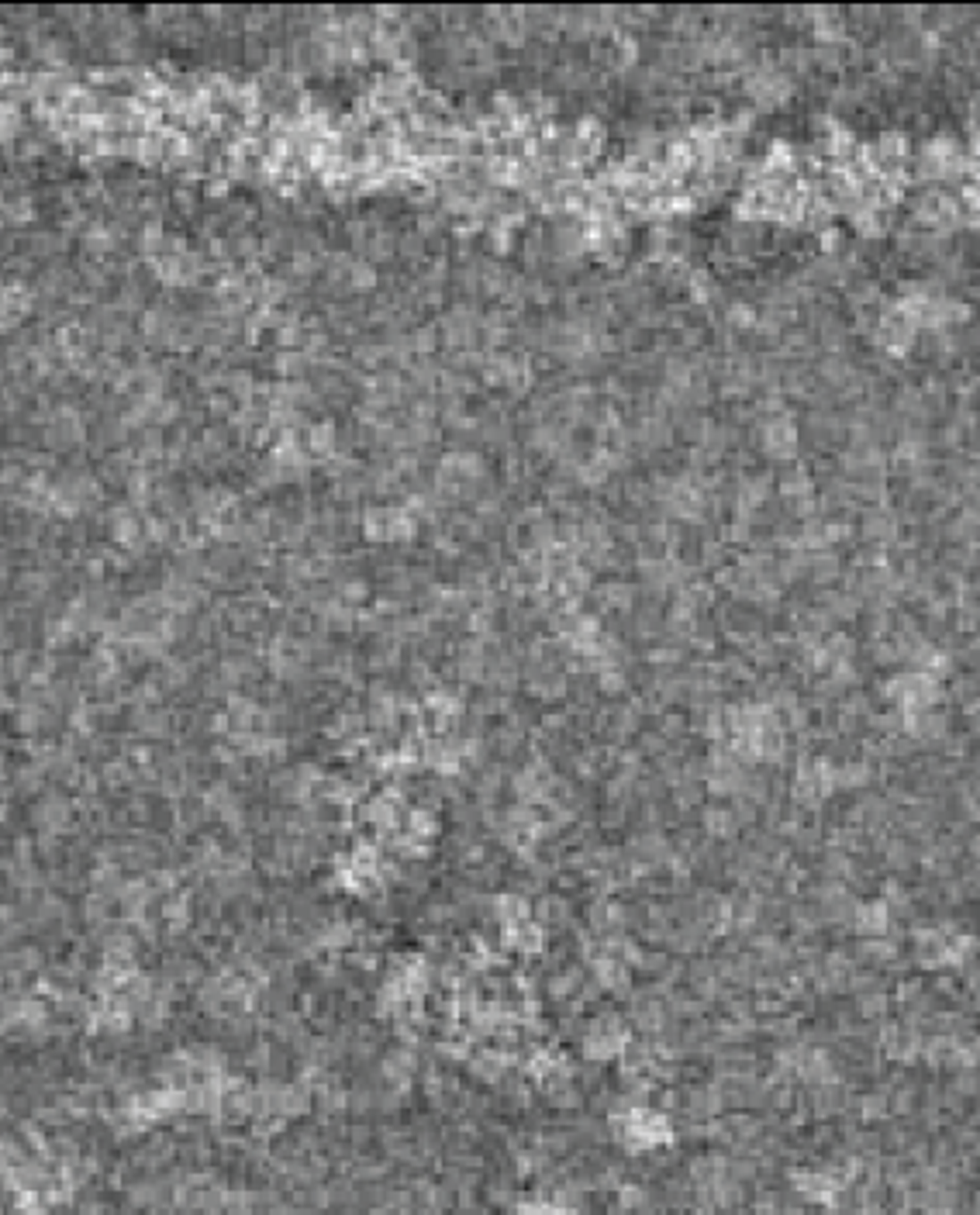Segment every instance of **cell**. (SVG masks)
I'll use <instances>...</instances> for the list:
<instances>
[{"label":"cell","mask_w":980,"mask_h":1215,"mask_svg":"<svg viewBox=\"0 0 980 1215\" xmlns=\"http://www.w3.org/2000/svg\"><path fill=\"white\" fill-rule=\"evenodd\" d=\"M580 1046H584L587 1060H611L615 1054H625V1025L619 1019H611V1015L594 1019V1023L584 1025Z\"/></svg>","instance_id":"obj_1"},{"label":"cell","mask_w":980,"mask_h":1215,"mask_svg":"<svg viewBox=\"0 0 980 1215\" xmlns=\"http://www.w3.org/2000/svg\"><path fill=\"white\" fill-rule=\"evenodd\" d=\"M418 1074V1054L411 1046H390L380 1060V1077L384 1084H394V1087H407L411 1077Z\"/></svg>","instance_id":"obj_2"},{"label":"cell","mask_w":980,"mask_h":1215,"mask_svg":"<svg viewBox=\"0 0 980 1215\" xmlns=\"http://www.w3.org/2000/svg\"><path fill=\"white\" fill-rule=\"evenodd\" d=\"M794 442H798V432H794V425H788V418H770L767 425H763V449H767L770 456L777 459L790 456Z\"/></svg>","instance_id":"obj_3"},{"label":"cell","mask_w":980,"mask_h":1215,"mask_svg":"<svg viewBox=\"0 0 980 1215\" xmlns=\"http://www.w3.org/2000/svg\"><path fill=\"white\" fill-rule=\"evenodd\" d=\"M66 822H69V801L66 798H42L38 805H35V825L42 832H49V836H55L59 829H66Z\"/></svg>","instance_id":"obj_4"},{"label":"cell","mask_w":980,"mask_h":1215,"mask_svg":"<svg viewBox=\"0 0 980 1215\" xmlns=\"http://www.w3.org/2000/svg\"><path fill=\"white\" fill-rule=\"evenodd\" d=\"M331 442H335V428L331 425H314L308 432V449L311 453H318V456L331 453Z\"/></svg>","instance_id":"obj_5"}]
</instances>
